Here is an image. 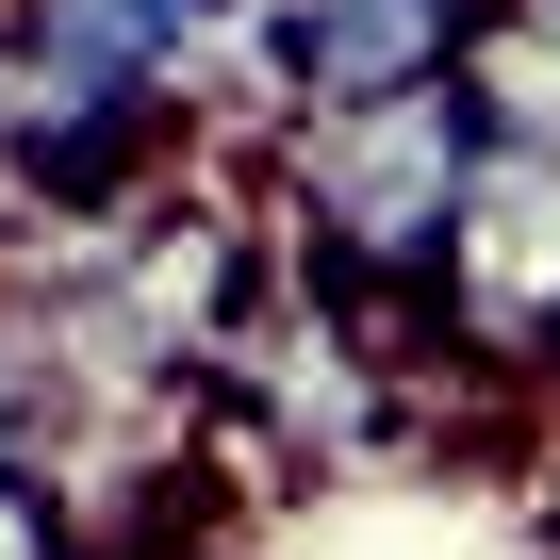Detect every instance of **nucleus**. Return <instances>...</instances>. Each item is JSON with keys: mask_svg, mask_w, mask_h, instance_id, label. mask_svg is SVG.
I'll return each mask as SVG.
<instances>
[{"mask_svg": "<svg viewBox=\"0 0 560 560\" xmlns=\"http://www.w3.org/2000/svg\"><path fill=\"white\" fill-rule=\"evenodd\" d=\"M462 182H478V116L462 83H396V100H347V116H280L264 132V247L347 280V298H412L445 280V231H462Z\"/></svg>", "mask_w": 560, "mask_h": 560, "instance_id": "f257e3e1", "label": "nucleus"}, {"mask_svg": "<svg viewBox=\"0 0 560 560\" xmlns=\"http://www.w3.org/2000/svg\"><path fill=\"white\" fill-rule=\"evenodd\" d=\"M429 330L462 363H511V380L560 363V165L544 149H478L462 231H445V280H429Z\"/></svg>", "mask_w": 560, "mask_h": 560, "instance_id": "f03ea898", "label": "nucleus"}, {"mask_svg": "<svg viewBox=\"0 0 560 560\" xmlns=\"http://www.w3.org/2000/svg\"><path fill=\"white\" fill-rule=\"evenodd\" d=\"M478 34V0H280V116H347V100H396V83H445Z\"/></svg>", "mask_w": 560, "mask_h": 560, "instance_id": "7ed1b4c3", "label": "nucleus"}, {"mask_svg": "<svg viewBox=\"0 0 560 560\" xmlns=\"http://www.w3.org/2000/svg\"><path fill=\"white\" fill-rule=\"evenodd\" d=\"M462 116L478 149H544L560 165V0H478V34H462Z\"/></svg>", "mask_w": 560, "mask_h": 560, "instance_id": "20e7f679", "label": "nucleus"}]
</instances>
